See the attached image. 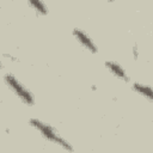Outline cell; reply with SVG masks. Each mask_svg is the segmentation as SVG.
<instances>
[{
  "label": "cell",
  "mask_w": 153,
  "mask_h": 153,
  "mask_svg": "<svg viewBox=\"0 0 153 153\" xmlns=\"http://www.w3.org/2000/svg\"><path fill=\"white\" fill-rule=\"evenodd\" d=\"M105 67H106L114 75H116L118 79L124 80V81H129V76H128L127 72H126L124 68H123L121 65H118L117 62H115V61H106V62H105Z\"/></svg>",
  "instance_id": "obj_4"
},
{
  "label": "cell",
  "mask_w": 153,
  "mask_h": 153,
  "mask_svg": "<svg viewBox=\"0 0 153 153\" xmlns=\"http://www.w3.org/2000/svg\"><path fill=\"white\" fill-rule=\"evenodd\" d=\"M131 88L135 90L136 92H139L140 94L145 96L148 100H152V90L148 85H142V84H139V82H134Z\"/></svg>",
  "instance_id": "obj_5"
},
{
  "label": "cell",
  "mask_w": 153,
  "mask_h": 153,
  "mask_svg": "<svg viewBox=\"0 0 153 153\" xmlns=\"http://www.w3.org/2000/svg\"><path fill=\"white\" fill-rule=\"evenodd\" d=\"M5 82L7 84V86L18 96V98H20V100L23 103H25L26 105H33L35 99L32 93L11 73L5 74Z\"/></svg>",
  "instance_id": "obj_2"
},
{
  "label": "cell",
  "mask_w": 153,
  "mask_h": 153,
  "mask_svg": "<svg viewBox=\"0 0 153 153\" xmlns=\"http://www.w3.org/2000/svg\"><path fill=\"white\" fill-rule=\"evenodd\" d=\"M1 67H2V65H1V62H0V69H1Z\"/></svg>",
  "instance_id": "obj_8"
},
{
  "label": "cell",
  "mask_w": 153,
  "mask_h": 153,
  "mask_svg": "<svg viewBox=\"0 0 153 153\" xmlns=\"http://www.w3.org/2000/svg\"><path fill=\"white\" fill-rule=\"evenodd\" d=\"M73 36L81 43V45L84 48H86L87 50H90L91 53H97L98 51V48L97 45L93 43V41L90 38V36L87 33H85L84 31H81L80 29H73Z\"/></svg>",
  "instance_id": "obj_3"
},
{
  "label": "cell",
  "mask_w": 153,
  "mask_h": 153,
  "mask_svg": "<svg viewBox=\"0 0 153 153\" xmlns=\"http://www.w3.org/2000/svg\"><path fill=\"white\" fill-rule=\"evenodd\" d=\"M29 5L32 6V7L35 8V11L38 12V13H41V14H47V13H48V8H47V6H45L43 2H41V1L31 0V1H29Z\"/></svg>",
  "instance_id": "obj_6"
},
{
  "label": "cell",
  "mask_w": 153,
  "mask_h": 153,
  "mask_svg": "<svg viewBox=\"0 0 153 153\" xmlns=\"http://www.w3.org/2000/svg\"><path fill=\"white\" fill-rule=\"evenodd\" d=\"M133 54H134V57L137 59V56H139V51H137V47H136V44L133 47Z\"/></svg>",
  "instance_id": "obj_7"
},
{
  "label": "cell",
  "mask_w": 153,
  "mask_h": 153,
  "mask_svg": "<svg viewBox=\"0 0 153 153\" xmlns=\"http://www.w3.org/2000/svg\"><path fill=\"white\" fill-rule=\"evenodd\" d=\"M30 124H31L33 128H36V129L42 134V136L45 137L47 140L57 143L59 146H61L63 149H66V151H68V152H73L72 145H71L67 140H65L63 137H61V136L59 135V133H57L50 124H47V123L42 122V121L38 120V118H31V120H30Z\"/></svg>",
  "instance_id": "obj_1"
}]
</instances>
